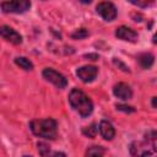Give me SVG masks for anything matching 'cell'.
<instances>
[{
    "mask_svg": "<svg viewBox=\"0 0 157 157\" xmlns=\"http://www.w3.org/2000/svg\"><path fill=\"white\" fill-rule=\"evenodd\" d=\"M82 132H83V135H86L87 137H94V136H96V134H97L96 124H92V125H90V126L83 128Z\"/></svg>",
    "mask_w": 157,
    "mask_h": 157,
    "instance_id": "cell-15",
    "label": "cell"
},
{
    "mask_svg": "<svg viewBox=\"0 0 157 157\" xmlns=\"http://www.w3.org/2000/svg\"><path fill=\"white\" fill-rule=\"evenodd\" d=\"M99 131H101V135L105 140H112L114 137V135H115V130H114L113 125L108 120H102L99 123Z\"/></svg>",
    "mask_w": 157,
    "mask_h": 157,
    "instance_id": "cell-11",
    "label": "cell"
},
{
    "mask_svg": "<svg viewBox=\"0 0 157 157\" xmlns=\"http://www.w3.org/2000/svg\"><path fill=\"white\" fill-rule=\"evenodd\" d=\"M69 102L71 104V107L78 112V114L83 118L88 117L92 110H93V103L92 101L88 98V96H86L82 91L74 88L70 94H69Z\"/></svg>",
    "mask_w": 157,
    "mask_h": 157,
    "instance_id": "cell-3",
    "label": "cell"
},
{
    "mask_svg": "<svg viewBox=\"0 0 157 157\" xmlns=\"http://www.w3.org/2000/svg\"><path fill=\"white\" fill-rule=\"evenodd\" d=\"M87 36H88V31L86 28H80V29H77L76 32H74L71 34V37L75 38V39H82V38H85Z\"/></svg>",
    "mask_w": 157,
    "mask_h": 157,
    "instance_id": "cell-16",
    "label": "cell"
},
{
    "mask_svg": "<svg viewBox=\"0 0 157 157\" xmlns=\"http://www.w3.org/2000/svg\"><path fill=\"white\" fill-rule=\"evenodd\" d=\"M25 157H29V156H25Z\"/></svg>",
    "mask_w": 157,
    "mask_h": 157,
    "instance_id": "cell-23",
    "label": "cell"
},
{
    "mask_svg": "<svg viewBox=\"0 0 157 157\" xmlns=\"http://www.w3.org/2000/svg\"><path fill=\"white\" fill-rule=\"evenodd\" d=\"M113 93L115 94V97H118L120 99H124V101L130 99L131 96H132V91H131L130 86L124 83V82H120V83L115 85L114 88H113Z\"/></svg>",
    "mask_w": 157,
    "mask_h": 157,
    "instance_id": "cell-9",
    "label": "cell"
},
{
    "mask_svg": "<svg viewBox=\"0 0 157 157\" xmlns=\"http://www.w3.org/2000/svg\"><path fill=\"white\" fill-rule=\"evenodd\" d=\"M96 9H97V12L105 21H113L117 17V9L109 1H102V2H99Z\"/></svg>",
    "mask_w": 157,
    "mask_h": 157,
    "instance_id": "cell-6",
    "label": "cell"
},
{
    "mask_svg": "<svg viewBox=\"0 0 157 157\" xmlns=\"http://www.w3.org/2000/svg\"><path fill=\"white\" fill-rule=\"evenodd\" d=\"M137 59H139V64H140L141 67H144V69H150V67L152 66V64H153V60H155L153 55L150 54V53H144V54H141Z\"/></svg>",
    "mask_w": 157,
    "mask_h": 157,
    "instance_id": "cell-12",
    "label": "cell"
},
{
    "mask_svg": "<svg viewBox=\"0 0 157 157\" xmlns=\"http://www.w3.org/2000/svg\"><path fill=\"white\" fill-rule=\"evenodd\" d=\"M130 2L136 5V6H141V7H145V6H148L152 4V1H135V0H131Z\"/></svg>",
    "mask_w": 157,
    "mask_h": 157,
    "instance_id": "cell-19",
    "label": "cell"
},
{
    "mask_svg": "<svg viewBox=\"0 0 157 157\" xmlns=\"http://www.w3.org/2000/svg\"><path fill=\"white\" fill-rule=\"evenodd\" d=\"M152 105H153L155 108H157V97L152 98Z\"/></svg>",
    "mask_w": 157,
    "mask_h": 157,
    "instance_id": "cell-21",
    "label": "cell"
},
{
    "mask_svg": "<svg viewBox=\"0 0 157 157\" xmlns=\"http://www.w3.org/2000/svg\"><path fill=\"white\" fill-rule=\"evenodd\" d=\"M15 63L18 66H21L22 69H25V70H32L33 69V64L27 58H23V56H17L15 59Z\"/></svg>",
    "mask_w": 157,
    "mask_h": 157,
    "instance_id": "cell-14",
    "label": "cell"
},
{
    "mask_svg": "<svg viewBox=\"0 0 157 157\" xmlns=\"http://www.w3.org/2000/svg\"><path fill=\"white\" fill-rule=\"evenodd\" d=\"M43 77L47 81H49L53 85H55L58 88H64L67 85L66 78L60 72H58V71H55L53 69H44L43 70Z\"/></svg>",
    "mask_w": 157,
    "mask_h": 157,
    "instance_id": "cell-5",
    "label": "cell"
},
{
    "mask_svg": "<svg viewBox=\"0 0 157 157\" xmlns=\"http://www.w3.org/2000/svg\"><path fill=\"white\" fill-rule=\"evenodd\" d=\"M76 74L83 82H91L96 78V76L98 74V69L96 66H92V65H86V66L77 69Z\"/></svg>",
    "mask_w": 157,
    "mask_h": 157,
    "instance_id": "cell-7",
    "label": "cell"
},
{
    "mask_svg": "<svg viewBox=\"0 0 157 157\" xmlns=\"http://www.w3.org/2000/svg\"><path fill=\"white\" fill-rule=\"evenodd\" d=\"M105 150L102 146H91L86 152V157H103Z\"/></svg>",
    "mask_w": 157,
    "mask_h": 157,
    "instance_id": "cell-13",
    "label": "cell"
},
{
    "mask_svg": "<svg viewBox=\"0 0 157 157\" xmlns=\"http://www.w3.org/2000/svg\"><path fill=\"white\" fill-rule=\"evenodd\" d=\"M132 157H157V131H147L142 140H136L130 145Z\"/></svg>",
    "mask_w": 157,
    "mask_h": 157,
    "instance_id": "cell-1",
    "label": "cell"
},
{
    "mask_svg": "<svg viewBox=\"0 0 157 157\" xmlns=\"http://www.w3.org/2000/svg\"><path fill=\"white\" fill-rule=\"evenodd\" d=\"M29 128L32 132L36 136L53 140L56 137L58 132V124L54 119L47 118V119H36L29 123Z\"/></svg>",
    "mask_w": 157,
    "mask_h": 157,
    "instance_id": "cell-2",
    "label": "cell"
},
{
    "mask_svg": "<svg viewBox=\"0 0 157 157\" xmlns=\"http://www.w3.org/2000/svg\"><path fill=\"white\" fill-rule=\"evenodd\" d=\"M152 42H153L155 44H157V33H156V34L153 36V40H152Z\"/></svg>",
    "mask_w": 157,
    "mask_h": 157,
    "instance_id": "cell-22",
    "label": "cell"
},
{
    "mask_svg": "<svg viewBox=\"0 0 157 157\" xmlns=\"http://www.w3.org/2000/svg\"><path fill=\"white\" fill-rule=\"evenodd\" d=\"M38 151L43 155V156H47V152L49 151V147L45 145V144H42V142H39L38 144Z\"/></svg>",
    "mask_w": 157,
    "mask_h": 157,
    "instance_id": "cell-18",
    "label": "cell"
},
{
    "mask_svg": "<svg viewBox=\"0 0 157 157\" xmlns=\"http://www.w3.org/2000/svg\"><path fill=\"white\" fill-rule=\"evenodd\" d=\"M49 157H65V155L63 152H53L52 155H49Z\"/></svg>",
    "mask_w": 157,
    "mask_h": 157,
    "instance_id": "cell-20",
    "label": "cell"
},
{
    "mask_svg": "<svg viewBox=\"0 0 157 157\" xmlns=\"http://www.w3.org/2000/svg\"><path fill=\"white\" fill-rule=\"evenodd\" d=\"M0 34L4 39L13 43V44H21L22 43V37L20 33H17L13 28L9 27V26H2L0 28Z\"/></svg>",
    "mask_w": 157,
    "mask_h": 157,
    "instance_id": "cell-8",
    "label": "cell"
},
{
    "mask_svg": "<svg viewBox=\"0 0 157 157\" xmlns=\"http://www.w3.org/2000/svg\"><path fill=\"white\" fill-rule=\"evenodd\" d=\"M115 36L119 38V39H123V40H128V42H135L137 39V33L129 28V27H125V26H121L119 28H117L115 31Z\"/></svg>",
    "mask_w": 157,
    "mask_h": 157,
    "instance_id": "cell-10",
    "label": "cell"
},
{
    "mask_svg": "<svg viewBox=\"0 0 157 157\" xmlns=\"http://www.w3.org/2000/svg\"><path fill=\"white\" fill-rule=\"evenodd\" d=\"M117 109H118V110H121V112H126V113H131V112H134V110H135L132 107L123 105V104H117Z\"/></svg>",
    "mask_w": 157,
    "mask_h": 157,
    "instance_id": "cell-17",
    "label": "cell"
},
{
    "mask_svg": "<svg viewBox=\"0 0 157 157\" xmlns=\"http://www.w3.org/2000/svg\"><path fill=\"white\" fill-rule=\"evenodd\" d=\"M31 7V2L28 0H15V1H2L1 10L4 12H13L22 13Z\"/></svg>",
    "mask_w": 157,
    "mask_h": 157,
    "instance_id": "cell-4",
    "label": "cell"
}]
</instances>
